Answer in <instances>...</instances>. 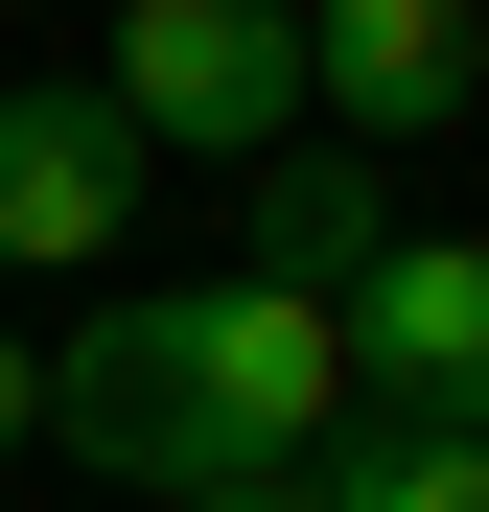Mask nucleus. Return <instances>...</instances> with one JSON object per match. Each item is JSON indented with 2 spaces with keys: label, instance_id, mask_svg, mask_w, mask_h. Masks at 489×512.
Segmentation results:
<instances>
[{
  "label": "nucleus",
  "instance_id": "1",
  "mask_svg": "<svg viewBox=\"0 0 489 512\" xmlns=\"http://www.w3.org/2000/svg\"><path fill=\"white\" fill-rule=\"evenodd\" d=\"M47 443L187 512V489H303L326 443H350V326L280 303V280H117L94 326L47 350Z\"/></svg>",
  "mask_w": 489,
  "mask_h": 512
},
{
  "label": "nucleus",
  "instance_id": "2",
  "mask_svg": "<svg viewBox=\"0 0 489 512\" xmlns=\"http://www.w3.org/2000/svg\"><path fill=\"white\" fill-rule=\"evenodd\" d=\"M117 117L140 140H210V163H280L303 140V24L280 0H140L117 24Z\"/></svg>",
  "mask_w": 489,
  "mask_h": 512
},
{
  "label": "nucleus",
  "instance_id": "3",
  "mask_svg": "<svg viewBox=\"0 0 489 512\" xmlns=\"http://www.w3.org/2000/svg\"><path fill=\"white\" fill-rule=\"evenodd\" d=\"M140 117L117 94H70V70H24V94H0V256H24V280H117V233H140Z\"/></svg>",
  "mask_w": 489,
  "mask_h": 512
},
{
  "label": "nucleus",
  "instance_id": "4",
  "mask_svg": "<svg viewBox=\"0 0 489 512\" xmlns=\"http://www.w3.org/2000/svg\"><path fill=\"white\" fill-rule=\"evenodd\" d=\"M326 326H350V419H489V233H396Z\"/></svg>",
  "mask_w": 489,
  "mask_h": 512
},
{
  "label": "nucleus",
  "instance_id": "5",
  "mask_svg": "<svg viewBox=\"0 0 489 512\" xmlns=\"http://www.w3.org/2000/svg\"><path fill=\"white\" fill-rule=\"evenodd\" d=\"M466 94H489V24H466V0H303V117L350 140V163L443 140Z\"/></svg>",
  "mask_w": 489,
  "mask_h": 512
},
{
  "label": "nucleus",
  "instance_id": "6",
  "mask_svg": "<svg viewBox=\"0 0 489 512\" xmlns=\"http://www.w3.org/2000/svg\"><path fill=\"white\" fill-rule=\"evenodd\" d=\"M373 256H396V187H373L350 140H280V163H257V256H233V280H280V303H350Z\"/></svg>",
  "mask_w": 489,
  "mask_h": 512
},
{
  "label": "nucleus",
  "instance_id": "7",
  "mask_svg": "<svg viewBox=\"0 0 489 512\" xmlns=\"http://www.w3.org/2000/svg\"><path fill=\"white\" fill-rule=\"evenodd\" d=\"M303 512H489V419H350L303 466Z\"/></svg>",
  "mask_w": 489,
  "mask_h": 512
},
{
  "label": "nucleus",
  "instance_id": "8",
  "mask_svg": "<svg viewBox=\"0 0 489 512\" xmlns=\"http://www.w3.org/2000/svg\"><path fill=\"white\" fill-rule=\"evenodd\" d=\"M0 443H47V350H0Z\"/></svg>",
  "mask_w": 489,
  "mask_h": 512
},
{
  "label": "nucleus",
  "instance_id": "9",
  "mask_svg": "<svg viewBox=\"0 0 489 512\" xmlns=\"http://www.w3.org/2000/svg\"><path fill=\"white\" fill-rule=\"evenodd\" d=\"M187 512H303V489H187Z\"/></svg>",
  "mask_w": 489,
  "mask_h": 512
}]
</instances>
